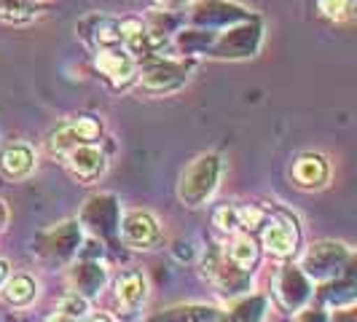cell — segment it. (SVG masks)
<instances>
[{"label":"cell","mask_w":357,"mask_h":322,"mask_svg":"<svg viewBox=\"0 0 357 322\" xmlns=\"http://www.w3.org/2000/svg\"><path fill=\"white\" fill-rule=\"evenodd\" d=\"M317 8H320L322 17L333 19V22H344V19L352 17L355 0H317Z\"/></svg>","instance_id":"obj_20"},{"label":"cell","mask_w":357,"mask_h":322,"mask_svg":"<svg viewBox=\"0 0 357 322\" xmlns=\"http://www.w3.org/2000/svg\"><path fill=\"white\" fill-rule=\"evenodd\" d=\"M145 296H148V285L140 271H124L116 279V301L124 309V314H135L143 306Z\"/></svg>","instance_id":"obj_13"},{"label":"cell","mask_w":357,"mask_h":322,"mask_svg":"<svg viewBox=\"0 0 357 322\" xmlns=\"http://www.w3.org/2000/svg\"><path fill=\"white\" fill-rule=\"evenodd\" d=\"M250 17H252L250 11H245L242 6L229 3V0H202V3L194 6V11H191V22L202 24V27H215V24L229 27V24H236V22Z\"/></svg>","instance_id":"obj_8"},{"label":"cell","mask_w":357,"mask_h":322,"mask_svg":"<svg viewBox=\"0 0 357 322\" xmlns=\"http://www.w3.org/2000/svg\"><path fill=\"white\" fill-rule=\"evenodd\" d=\"M312 296V285H309V277H306L301 268L285 266L277 277V301L287 312H298L301 306L309 301Z\"/></svg>","instance_id":"obj_9"},{"label":"cell","mask_w":357,"mask_h":322,"mask_svg":"<svg viewBox=\"0 0 357 322\" xmlns=\"http://www.w3.org/2000/svg\"><path fill=\"white\" fill-rule=\"evenodd\" d=\"M8 279V263L6 261H0V285Z\"/></svg>","instance_id":"obj_26"},{"label":"cell","mask_w":357,"mask_h":322,"mask_svg":"<svg viewBox=\"0 0 357 322\" xmlns=\"http://www.w3.org/2000/svg\"><path fill=\"white\" fill-rule=\"evenodd\" d=\"M161 8H169V11H180V8H185L191 0H156Z\"/></svg>","instance_id":"obj_25"},{"label":"cell","mask_w":357,"mask_h":322,"mask_svg":"<svg viewBox=\"0 0 357 322\" xmlns=\"http://www.w3.org/2000/svg\"><path fill=\"white\" fill-rule=\"evenodd\" d=\"M121 236L129 247L145 250L159 242V223L148 213H129L121 220Z\"/></svg>","instance_id":"obj_11"},{"label":"cell","mask_w":357,"mask_h":322,"mask_svg":"<svg viewBox=\"0 0 357 322\" xmlns=\"http://www.w3.org/2000/svg\"><path fill=\"white\" fill-rule=\"evenodd\" d=\"M65 164H68L73 178L84 180V183H94L105 172V153L94 143L75 145L65 153Z\"/></svg>","instance_id":"obj_10"},{"label":"cell","mask_w":357,"mask_h":322,"mask_svg":"<svg viewBox=\"0 0 357 322\" xmlns=\"http://www.w3.org/2000/svg\"><path fill=\"white\" fill-rule=\"evenodd\" d=\"M33 167H36V156H33V151H30L27 145H22V143L6 148L3 156H0V172L8 180L27 178V175L33 172Z\"/></svg>","instance_id":"obj_15"},{"label":"cell","mask_w":357,"mask_h":322,"mask_svg":"<svg viewBox=\"0 0 357 322\" xmlns=\"http://www.w3.org/2000/svg\"><path fill=\"white\" fill-rule=\"evenodd\" d=\"M6 217H8V210H6V204L0 201V229L6 226Z\"/></svg>","instance_id":"obj_28"},{"label":"cell","mask_w":357,"mask_h":322,"mask_svg":"<svg viewBox=\"0 0 357 322\" xmlns=\"http://www.w3.org/2000/svg\"><path fill=\"white\" fill-rule=\"evenodd\" d=\"M215 226L220 231H236L239 229V217H236V207H220L215 213Z\"/></svg>","instance_id":"obj_23"},{"label":"cell","mask_w":357,"mask_h":322,"mask_svg":"<svg viewBox=\"0 0 357 322\" xmlns=\"http://www.w3.org/2000/svg\"><path fill=\"white\" fill-rule=\"evenodd\" d=\"M3 298L11 306H24L36 298V282L27 274H17L3 282Z\"/></svg>","instance_id":"obj_17"},{"label":"cell","mask_w":357,"mask_h":322,"mask_svg":"<svg viewBox=\"0 0 357 322\" xmlns=\"http://www.w3.org/2000/svg\"><path fill=\"white\" fill-rule=\"evenodd\" d=\"M328 178H331V169H328V161L322 159L320 153H304L293 164V180H296V185H301L306 191L322 188L328 183Z\"/></svg>","instance_id":"obj_12"},{"label":"cell","mask_w":357,"mask_h":322,"mask_svg":"<svg viewBox=\"0 0 357 322\" xmlns=\"http://www.w3.org/2000/svg\"><path fill=\"white\" fill-rule=\"evenodd\" d=\"M220 172H223V161H220V156L204 153V156L194 159L188 167H185L183 178H180V185H178L180 201L188 204V207H202V204L215 194L218 180H220Z\"/></svg>","instance_id":"obj_1"},{"label":"cell","mask_w":357,"mask_h":322,"mask_svg":"<svg viewBox=\"0 0 357 322\" xmlns=\"http://www.w3.org/2000/svg\"><path fill=\"white\" fill-rule=\"evenodd\" d=\"M100 132H102V126H100V121H97L94 116H78V118H70L68 124H62L52 135L49 151H52V153H59V156H65V153H68L70 148H75V145L94 143V140L100 137Z\"/></svg>","instance_id":"obj_6"},{"label":"cell","mask_w":357,"mask_h":322,"mask_svg":"<svg viewBox=\"0 0 357 322\" xmlns=\"http://www.w3.org/2000/svg\"><path fill=\"white\" fill-rule=\"evenodd\" d=\"M52 322H78V320H70V317H62V314H56Z\"/></svg>","instance_id":"obj_29"},{"label":"cell","mask_w":357,"mask_h":322,"mask_svg":"<svg viewBox=\"0 0 357 322\" xmlns=\"http://www.w3.org/2000/svg\"><path fill=\"white\" fill-rule=\"evenodd\" d=\"M296 322H328V320H325V314H322V312H314V309H304V312H298Z\"/></svg>","instance_id":"obj_24"},{"label":"cell","mask_w":357,"mask_h":322,"mask_svg":"<svg viewBox=\"0 0 357 322\" xmlns=\"http://www.w3.org/2000/svg\"><path fill=\"white\" fill-rule=\"evenodd\" d=\"M33 3H36V0H33Z\"/></svg>","instance_id":"obj_30"},{"label":"cell","mask_w":357,"mask_h":322,"mask_svg":"<svg viewBox=\"0 0 357 322\" xmlns=\"http://www.w3.org/2000/svg\"><path fill=\"white\" fill-rule=\"evenodd\" d=\"M78 36L84 38V43H89L94 52L107 49V46H121V19L89 14L86 19H81Z\"/></svg>","instance_id":"obj_7"},{"label":"cell","mask_w":357,"mask_h":322,"mask_svg":"<svg viewBox=\"0 0 357 322\" xmlns=\"http://www.w3.org/2000/svg\"><path fill=\"white\" fill-rule=\"evenodd\" d=\"M261 33L264 30H261L258 17L242 19L236 24H229L215 38L207 36L204 52H210L213 56H252L261 46Z\"/></svg>","instance_id":"obj_2"},{"label":"cell","mask_w":357,"mask_h":322,"mask_svg":"<svg viewBox=\"0 0 357 322\" xmlns=\"http://www.w3.org/2000/svg\"><path fill=\"white\" fill-rule=\"evenodd\" d=\"M97 70L105 75L113 89H126L137 78V59L124 46L97 49Z\"/></svg>","instance_id":"obj_5"},{"label":"cell","mask_w":357,"mask_h":322,"mask_svg":"<svg viewBox=\"0 0 357 322\" xmlns=\"http://www.w3.org/2000/svg\"><path fill=\"white\" fill-rule=\"evenodd\" d=\"M226 258H229V263H231V266L242 268V271H250V268L258 263V247H255L252 236H248V233L234 236V242L229 245Z\"/></svg>","instance_id":"obj_16"},{"label":"cell","mask_w":357,"mask_h":322,"mask_svg":"<svg viewBox=\"0 0 357 322\" xmlns=\"http://www.w3.org/2000/svg\"><path fill=\"white\" fill-rule=\"evenodd\" d=\"M86 322H113L107 314H91V317H86Z\"/></svg>","instance_id":"obj_27"},{"label":"cell","mask_w":357,"mask_h":322,"mask_svg":"<svg viewBox=\"0 0 357 322\" xmlns=\"http://www.w3.org/2000/svg\"><path fill=\"white\" fill-rule=\"evenodd\" d=\"M236 217H239V229H255L266 220V213L258 207H236Z\"/></svg>","instance_id":"obj_22"},{"label":"cell","mask_w":357,"mask_h":322,"mask_svg":"<svg viewBox=\"0 0 357 322\" xmlns=\"http://www.w3.org/2000/svg\"><path fill=\"white\" fill-rule=\"evenodd\" d=\"M349 261V250L344 245H336V242H320V245H312L309 252L304 255V263H301V271H304L309 279H333L341 271V266Z\"/></svg>","instance_id":"obj_4"},{"label":"cell","mask_w":357,"mask_h":322,"mask_svg":"<svg viewBox=\"0 0 357 322\" xmlns=\"http://www.w3.org/2000/svg\"><path fill=\"white\" fill-rule=\"evenodd\" d=\"M86 312H89V304H86V296H81V293L65 296L62 304H59V314L62 317H70V320H84Z\"/></svg>","instance_id":"obj_21"},{"label":"cell","mask_w":357,"mask_h":322,"mask_svg":"<svg viewBox=\"0 0 357 322\" xmlns=\"http://www.w3.org/2000/svg\"><path fill=\"white\" fill-rule=\"evenodd\" d=\"M191 65L178 59H151L140 72V86L148 94H167L180 89L188 81Z\"/></svg>","instance_id":"obj_3"},{"label":"cell","mask_w":357,"mask_h":322,"mask_svg":"<svg viewBox=\"0 0 357 322\" xmlns=\"http://www.w3.org/2000/svg\"><path fill=\"white\" fill-rule=\"evenodd\" d=\"M73 279H75V285H78L75 293H81V296H97L102 282H105V271L100 266H94V263H86V266L75 268Z\"/></svg>","instance_id":"obj_19"},{"label":"cell","mask_w":357,"mask_h":322,"mask_svg":"<svg viewBox=\"0 0 357 322\" xmlns=\"http://www.w3.org/2000/svg\"><path fill=\"white\" fill-rule=\"evenodd\" d=\"M264 247L274 258H290L298 250V231L290 229V223L282 220H271L264 229Z\"/></svg>","instance_id":"obj_14"},{"label":"cell","mask_w":357,"mask_h":322,"mask_svg":"<svg viewBox=\"0 0 357 322\" xmlns=\"http://www.w3.org/2000/svg\"><path fill=\"white\" fill-rule=\"evenodd\" d=\"M38 17L33 0H0V19L11 24H24Z\"/></svg>","instance_id":"obj_18"}]
</instances>
